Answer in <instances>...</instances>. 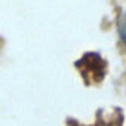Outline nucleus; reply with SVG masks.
<instances>
[{
    "instance_id": "obj_1",
    "label": "nucleus",
    "mask_w": 126,
    "mask_h": 126,
    "mask_svg": "<svg viewBox=\"0 0 126 126\" xmlns=\"http://www.w3.org/2000/svg\"><path fill=\"white\" fill-rule=\"evenodd\" d=\"M119 33H120L122 40L126 43V18L122 19V22H120V25H119Z\"/></svg>"
}]
</instances>
